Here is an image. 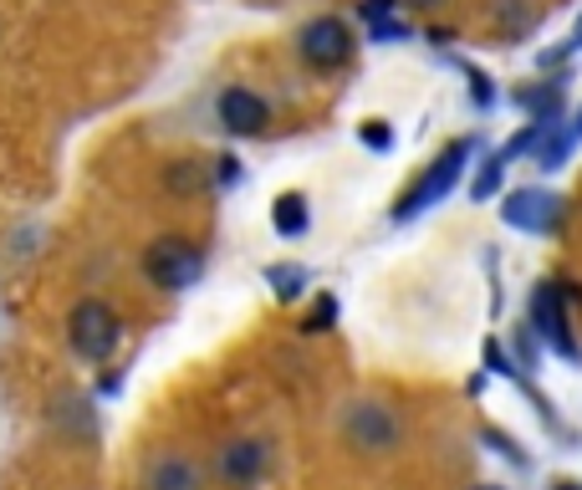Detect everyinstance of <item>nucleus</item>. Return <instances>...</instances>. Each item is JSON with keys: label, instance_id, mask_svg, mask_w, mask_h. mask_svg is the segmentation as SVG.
<instances>
[{"label": "nucleus", "instance_id": "ddd939ff", "mask_svg": "<svg viewBox=\"0 0 582 490\" xmlns=\"http://www.w3.org/2000/svg\"><path fill=\"white\" fill-rule=\"evenodd\" d=\"M266 281L277 286V296H297V292H302V281H306V271H302V265H271Z\"/></svg>", "mask_w": 582, "mask_h": 490}, {"label": "nucleus", "instance_id": "6ab92c4d", "mask_svg": "<svg viewBox=\"0 0 582 490\" xmlns=\"http://www.w3.org/2000/svg\"><path fill=\"white\" fill-rule=\"evenodd\" d=\"M572 46H582V21H578V37H572Z\"/></svg>", "mask_w": 582, "mask_h": 490}, {"label": "nucleus", "instance_id": "1a4fd4ad", "mask_svg": "<svg viewBox=\"0 0 582 490\" xmlns=\"http://www.w3.org/2000/svg\"><path fill=\"white\" fill-rule=\"evenodd\" d=\"M531 317H537V332H542V337L557 347V353H562V358H578V343H572L568 317H562V286L542 281V286H537V296H531Z\"/></svg>", "mask_w": 582, "mask_h": 490}, {"label": "nucleus", "instance_id": "20e7f679", "mask_svg": "<svg viewBox=\"0 0 582 490\" xmlns=\"http://www.w3.org/2000/svg\"><path fill=\"white\" fill-rule=\"evenodd\" d=\"M465 159H470V144H465V138H455V144L445 148V154H439L435 164H429V174H424L419 185H414L409 195H404V199H398V205H394V220H414V215H419V210H429V205H439V199H445V195H450V189H455V179H460Z\"/></svg>", "mask_w": 582, "mask_h": 490}, {"label": "nucleus", "instance_id": "4468645a", "mask_svg": "<svg viewBox=\"0 0 582 490\" xmlns=\"http://www.w3.org/2000/svg\"><path fill=\"white\" fill-rule=\"evenodd\" d=\"M332 317H337V302H332V296H322V302L312 306V317H306L302 327H306V332H328V327H332Z\"/></svg>", "mask_w": 582, "mask_h": 490}, {"label": "nucleus", "instance_id": "423d86ee", "mask_svg": "<svg viewBox=\"0 0 582 490\" xmlns=\"http://www.w3.org/2000/svg\"><path fill=\"white\" fill-rule=\"evenodd\" d=\"M266 470H271V445L266 439H230L226 450L215 455V476L230 490H251Z\"/></svg>", "mask_w": 582, "mask_h": 490}, {"label": "nucleus", "instance_id": "7ed1b4c3", "mask_svg": "<svg viewBox=\"0 0 582 490\" xmlns=\"http://www.w3.org/2000/svg\"><path fill=\"white\" fill-rule=\"evenodd\" d=\"M144 277L159 286V292H189L199 277H205V256L179 236H164L144 251Z\"/></svg>", "mask_w": 582, "mask_h": 490}, {"label": "nucleus", "instance_id": "412c9836", "mask_svg": "<svg viewBox=\"0 0 582 490\" xmlns=\"http://www.w3.org/2000/svg\"><path fill=\"white\" fill-rule=\"evenodd\" d=\"M476 490H501V486H476Z\"/></svg>", "mask_w": 582, "mask_h": 490}, {"label": "nucleus", "instance_id": "0eeeda50", "mask_svg": "<svg viewBox=\"0 0 582 490\" xmlns=\"http://www.w3.org/2000/svg\"><path fill=\"white\" fill-rule=\"evenodd\" d=\"M144 490H205V470L185 450H154L144 465Z\"/></svg>", "mask_w": 582, "mask_h": 490}, {"label": "nucleus", "instance_id": "9b49d317", "mask_svg": "<svg viewBox=\"0 0 582 490\" xmlns=\"http://www.w3.org/2000/svg\"><path fill=\"white\" fill-rule=\"evenodd\" d=\"M271 220H277V230L281 236H306L312 230V210H306V195H281L277 205H271Z\"/></svg>", "mask_w": 582, "mask_h": 490}, {"label": "nucleus", "instance_id": "9d476101", "mask_svg": "<svg viewBox=\"0 0 582 490\" xmlns=\"http://www.w3.org/2000/svg\"><path fill=\"white\" fill-rule=\"evenodd\" d=\"M501 220L517 230H552L557 220H562V210H557V199L542 195V189H517V195L501 205Z\"/></svg>", "mask_w": 582, "mask_h": 490}, {"label": "nucleus", "instance_id": "6e6552de", "mask_svg": "<svg viewBox=\"0 0 582 490\" xmlns=\"http://www.w3.org/2000/svg\"><path fill=\"white\" fill-rule=\"evenodd\" d=\"M215 113H220V123H226L230 133H240V138H256V133H266V123H271V107H266L251 87H226L220 103H215Z\"/></svg>", "mask_w": 582, "mask_h": 490}, {"label": "nucleus", "instance_id": "f8f14e48", "mask_svg": "<svg viewBox=\"0 0 582 490\" xmlns=\"http://www.w3.org/2000/svg\"><path fill=\"white\" fill-rule=\"evenodd\" d=\"M164 185H169V195L199 199L205 189H210V174H205V164H195V159H174L169 174H164Z\"/></svg>", "mask_w": 582, "mask_h": 490}, {"label": "nucleus", "instance_id": "dca6fc26", "mask_svg": "<svg viewBox=\"0 0 582 490\" xmlns=\"http://www.w3.org/2000/svg\"><path fill=\"white\" fill-rule=\"evenodd\" d=\"M363 144L368 148H394V133H388L384 123H368V128H363Z\"/></svg>", "mask_w": 582, "mask_h": 490}, {"label": "nucleus", "instance_id": "2eb2a0df", "mask_svg": "<svg viewBox=\"0 0 582 490\" xmlns=\"http://www.w3.org/2000/svg\"><path fill=\"white\" fill-rule=\"evenodd\" d=\"M501 164H506V159L496 154V159H490L486 169H480V179H476V189H470V195H476V199H486L490 189H496V179H501Z\"/></svg>", "mask_w": 582, "mask_h": 490}, {"label": "nucleus", "instance_id": "f3484780", "mask_svg": "<svg viewBox=\"0 0 582 490\" xmlns=\"http://www.w3.org/2000/svg\"><path fill=\"white\" fill-rule=\"evenodd\" d=\"M236 179H240V159H230V154L215 159V185H236Z\"/></svg>", "mask_w": 582, "mask_h": 490}, {"label": "nucleus", "instance_id": "f03ea898", "mask_svg": "<svg viewBox=\"0 0 582 490\" xmlns=\"http://www.w3.org/2000/svg\"><path fill=\"white\" fill-rule=\"evenodd\" d=\"M118 337H123V322H118V312H113L107 302L87 296V302L72 306V317H66V343L77 347V353H82L87 363L113 358Z\"/></svg>", "mask_w": 582, "mask_h": 490}, {"label": "nucleus", "instance_id": "f257e3e1", "mask_svg": "<svg viewBox=\"0 0 582 490\" xmlns=\"http://www.w3.org/2000/svg\"><path fill=\"white\" fill-rule=\"evenodd\" d=\"M343 439L357 455L378 460V455H394L404 445V419L384 398H353V404H343Z\"/></svg>", "mask_w": 582, "mask_h": 490}, {"label": "nucleus", "instance_id": "39448f33", "mask_svg": "<svg viewBox=\"0 0 582 490\" xmlns=\"http://www.w3.org/2000/svg\"><path fill=\"white\" fill-rule=\"evenodd\" d=\"M353 31H347V21H337V15H318V21H306L302 37H297V52L306 56V66H322V72H332V66H343L347 56H353Z\"/></svg>", "mask_w": 582, "mask_h": 490}, {"label": "nucleus", "instance_id": "aec40b11", "mask_svg": "<svg viewBox=\"0 0 582 490\" xmlns=\"http://www.w3.org/2000/svg\"><path fill=\"white\" fill-rule=\"evenodd\" d=\"M414 6H439V0H414Z\"/></svg>", "mask_w": 582, "mask_h": 490}, {"label": "nucleus", "instance_id": "a211bd4d", "mask_svg": "<svg viewBox=\"0 0 582 490\" xmlns=\"http://www.w3.org/2000/svg\"><path fill=\"white\" fill-rule=\"evenodd\" d=\"M557 490H582V486H578V480H568V486H557Z\"/></svg>", "mask_w": 582, "mask_h": 490}]
</instances>
